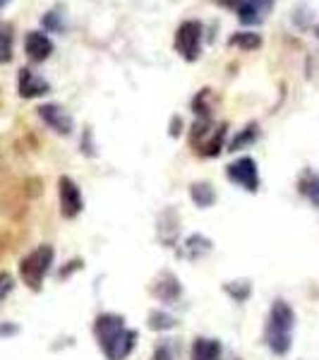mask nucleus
Segmentation results:
<instances>
[{"label":"nucleus","mask_w":319,"mask_h":360,"mask_svg":"<svg viewBox=\"0 0 319 360\" xmlns=\"http://www.w3.org/2000/svg\"><path fill=\"white\" fill-rule=\"evenodd\" d=\"M293 329H295V312L286 300H276L269 310L264 327V344L274 356H286L293 346Z\"/></svg>","instance_id":"2"},{"label":"nucleus","mask_w":319,"mask_h":360,"mask_svg":"<svg viewBox=\"0 0 319 360\" xmlns=\"http://www.w3.org/2000/svg\"><path fill=\"white\" fill-rule=\"evenodd\" d=\"M13 288H15L13 274H8V271H0V303H3L10 293H13Z\"/></svg>","instance_id":"23"},{"label":"nucleus","mask_w":319,"mask_h":360,"mask_svg":"<svg viewBox=\"0 0 319 360\" xmlns=\"http://www.w3.org/2000/svg\"><path fill=\"white\" fill-rule=\"evenodd\" d=\"M41 27L46 34H63L65 32V20H63L60 10H48L41 17Z\"/></svg>","instance_id":"18"},{"label":"nucleus","mask_w":319,"mask_h":360,"mask_svg":"<svg viewBox=\"0 0 319 360\" xmlns=\"http://www.w3.org/2000/svg\"><path fill=\"white\" fill-rule=\"evenodd\" d=\"M262 37L257 32H235L233 37L228 39L230 49H240V51H257L262 49Z\"/></svg>","instance_id":"14"},{"label":"nucleus","mask_w":319,"mask_h":360,"mask_svg":"<svg viewBox=\"0 0 319 360\" xmlns=\"http://www.w3.org/2000/svg\"><path fill=\"white\" fill-rule=\"evenodd\" d=\"M254 139H257V123H250L242 132H237V137L228 144V152H240L242 147L252 144Z\"/></svg>","instance_id":"19"},{"label":"nucleus","mask_w":319,"mask_h":360,"mask_svg":"<svg viewBox=\"0 0 319 360\" xmlns=\"http://www.w3.org/2000/svg\"><path fill=\"white\" fill-rule=\"evenodd\" d=\"M193 111L197 118H211V89H202L193 101Z\"/></svg>","instance_id":"21"},{"label":"nucleus","mask_w":319,"mask_h":360,"mask_svg":"<svg viewBox=\"0 0 319 360\" xmlns=\"http://www.w3.org/2000/svg\"><path fill=\"white\" fill-rule=\"evenodd\" d=\"M17 327H0V334H15Z\"/></svg>","instance_id":"26"},{"label":"nucleus","mask_w":319,"mask_h":360,"mask_svg":"<svg viewBox=\"0 0 319 360\" xmlns=\"http://www.w3.org/2000/svg\"><path fill=\"white\" fill-rule=\"evenodd\" d=\"M56 51V44L51 41V37L41 29L25 34V53L32 63H46Z\"/></svg>","instance_id":"9"},{"label":"nucleus","mask_w":319,"mask_h":360,"mask_svg":"<svg viewBox=\"0 0 319 360\" xmlns=\"http://www.w3.org/2000/svg\"><path fill=\"white\" fill-rule=\"evenodd\" d=\"M190 195H193L195 205L202 209L211 207L214 202H216V193H214V188L209 183H195L193 188H190Z\"/></svg>","instance_id":"15"},{"label":"nucleus","mask_w":319,"mask_h":360,"mask_svg":"<svg viewBox=\"0 0 319 360\" xmlns=\"http://www.w3.org/2000/svg\"><path fill=\"white\" fill-rule=\"evenodd\" d=\"M53 259H56V250L51 245H46L44 243V245L34 248L27 257H22L20 278L27 283L29 288H32V291H39L46 274H48L51 266H53Z\"/></svg>","instance_id":"3"},{"label":"nucleus","mask_w":319,"mask_h":360,"mask_svg":"<svg viewBox=\"0 0 319 360\" xmlns=\"http://www.w3.org/2000/svg\"><path fill=\"white\" fill-rule=\"evenodd\" d=\"M37 113H39V118L44 120V125L51 127L56 135H63V137L72 135L74 120L60 103H41V106L37 108Z\"/></svg>","instance_id":"7"},{"label":"nucleus","mask_w":319,"mask_h":360,"mask_svg":"<svg viewBox=\"0 0 319 360\" xmlns=\"http://www.w3.org/2000/svg\"><path fill=\"white\" fill-rule=\"evenodd\" d=\"M173 324H176V319L171 315H166V312H161V310L152 312V329H171Z\"/></svg>","instance_id":"22"},{"label":"nucleus","mask_w":319,"mask_h":360,"mask_svg":"<svg viewBox=\"0 0 319 360\" xmlns=\"http://www.w3.org/2000/svg\"><path fill=\"white\" fill-rule=\"evenodd\" d=\"M223 356V346L219 344L216 339H200L193 344V353H190V360H221Z\"/></svg>","instance_id":"11"},{"label":"nucleus","mask_w":319,"mask_h":360,"mask_svg":"<svg viewBox=\"0 0 319 360\" xmlns=\"http://www.w3.org/2000/svg\"><path fill=\"white\" fill-rule=\"evenodd\" d=\"M226 176H228L230 183L247 190V193H257L259 190V171L252 156H240V159L230 161L228 168H226Z\"/></svg>","instance_id":"5"},{"label":"nucleus","mask_w":319,"mask_h":360,"mask_svg":"<svg viewBox=\"0 0 319 360\" xmlns=\"http://www.w3.org/2000/svg\"><path fill=\"white\" fill-rule=\"evenodd\" d=\"M17 91H20L22 98H39V96L51 94V84L44 75L37 72V70L20 68V75H17Z\"/></svg>","instance_id":"8"},{"label":"nucleus","mask_w":319,"mask_h":360,"mask_svg":"<svg viewBox=\"0 0 319 360\" xmlns=\"http://www.w3.org/2000/svg\"><path fill=\"white\" fill-rule=\"evenodd\" d=\"M214 3L221 5V8L233 10L235 17L240 20V25H245V27H254V25H259V22H264V17L254 8H250L245 0H214Z\"/></svg>","instance_id":"10"},{"label":"nucleus","mask_w":319,"mask_h":360,"mask_svg":"<svg viewBox=\"0 0 319 360\" xmlns=\"http://www.w3.org/2000/svg\"><path fill=\"white\" fill-rule=\"evenodd\" d=\"M211 250V243H209V238L204 236H190L188 240H185V252L183 255H188L190 259H197V257H202L204 252H209Z\"/></svg>","instance_id":"17"},{"label":"nucleus","mask_w":319,"mask_h":360,"mask_svg":"<svg viewBox=\"0 0 319 360\" xmlns=\"http://www.w3.org/2000/svg\"><path fill=\"white\" fill-rule=\"evenodd\" d=\"M226 130H228L226 125H219L216 130H214L211 135H209L207 142L202 144L200 154L202 156H216L219 152H221V149H223V139H226Z\"/></svg>","instance_id":"16"},{"label":"nucleus","mask_w":319,"mask_h":360,"mask_svg":"<svg viewBox=\"0 0 319 360\" xmlns=\"http://www.w3.org/2000/svg\"><path fill=\"white\" fill-rule=\"evenodd\" d=\"M94 336L108 360H125L137 346L135 329H127L125 319L120 315H111V312L96 317Z\"/></svg>","instance_id":"1"},{"label":"nucleus","mask_w":319,"mask_h":360,"mask_svg":"<svg viewBox=\"0 0 319 360\" xmlns=\"http://www.w3.org/2000/svg\"><path fill=\"white\" fill-rule=\"evenodd\" d=\"M152 360H173V353H171V348L168 346H159L154 351V358Z\"/></svg>","instance_id":"25"},{"label":"nucleus","mask_w":319,"mask_h":360,"mask_svg":"<svg viewBox=\"0 0 319 360\" xmlns=\"http://www.w3.org/2000/svg\"><path fill=\"white\" fill-rule=\"evenodd\" d=\"M245 3L250 5V8L257 10V13L262 15V17H266V15L271 13V10H274L276 0H245Z\"/></svg>","instance_id":"24"},{"label":"nucleus","mask_w":319,"mask_h":360,"mask_svg":"<svg viewBox=\"0 0 319 360\" xmlns=\"http://www.w3.org/2000/svg\"><path fill=\"white\" fill-rule=\"evenodd\" d=\"M315 37H317V39H319V25H317V27H315Z\"/></svg>","instance_id":"28"},{"label":"nucleus","mask_w":319,"mask_h":360,"mask_svg":"<svg viewBox=\"0 0 319 360\" xmlns=\"http://www.w3.org/2000/svg\"><path fill=\"white\" fill-rule=\"evenodd\" d=\"M10 3H13V0H0V10H3L5 5H10Z\"/></svg>","instance_id":"27"},{"label":"nucleus","mask_w":319,"mask_h":360,"mask_svg":"<svg viewBox=\"0 0 319 360\" xmlns=\"http://www.w3.org/2000/svg\"><path fill=\"white\" fill-rule=\"evenodd\" d=\"M15 29L10 22H0V65H8L13 60Z\"/></svg>","instance_id":"13"},{"label":"nucleus","mask_w":319,"mask_h":360,"mask_svg":"<svg viewBox=\"0 0 319 360\" xmlns=\"http://www.w3.org/2000/svg\"><path fill=\"white\" fill-rule=\"evenodd\" d=\"M202 39H204V25L200 20H185L176 29V39H173V49L176 53L188 63L200 60L202 56Z\"/></svg>","instance_id":"4"},{"label":"nucleus","mask_w":319,"mask_h":360,"mask_svg":"<svg viewBox=\"0 0 319 360\" xmlns=\"http://www.w3.org/2000/svg\"><path fill=\"white\" fill-rule=\"evenodd\" d=\"M58 197H60V214L65 219H74L79 217V212L84 209V200H82V190L77 188L70 176H60L58 180Z\"/></svg>","instance_id":"6"},{"label":"nucleus","mask_w":319,"mask_h":360,"mask_svg":"<svg viewBox=\"0 0 319 360\" xmlns=\"http://www.w3.org/2000/svg\"><path fill=\"white\" fill-rule=\"evenodd\" d=\"M300 193H303L315 207H319V176L317 173H307L305 180L300 183Z\"/></svg>","instance_id":"20"},{"label":"nucleus","mask_w":319,"mask_h":360,"mask_svg":"<svg viewBox=\"0 0 319 360\" xmlns=\"http://www.w3.org/2000/svg\"><path fill=\"white\" fill-rule=\"evenodd\" d=\"M154 295L171 303V300H176L181 295V283H178V278L173 274H161L159 281L154 283Z\"/></svg>","instance_id":"12"}]
</instances>
